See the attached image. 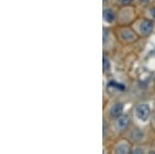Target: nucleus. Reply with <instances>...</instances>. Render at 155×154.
<instances>
[{
    "instance_id": "1",
    "label": "nucleus",
    "mask_w": 155,
    "mask_h": 154,
    "mask_svg": "<svg viewBox=\"0 0 155 154\" xmlns=\"http://www.w3.org/2000/svg\"><path fill=\"white\" fill-rule=\"evenodd\" d=\"M155 27V22L150 19H140L134 23V30L137 32V35L144 37L149 36L153 32Z\"/></svg>"
},
{
    "instance_id": "2",
    "label": "nucleus",
    "mask_w": 155,
    "mask_h": 154,
    "mask_svg": "<svg viewBox=\"0 0 155 154\" xmlns=\"http://www.w3.org/2000/svg\"><path fill=\"white\" fill-rule=\"evenodd\" d=\"M119 37L124 43H132L137 39V34L134 29L123 27L119 30Z\"/></svg>"
},
{
    "instance_id": "3",
    "label": "nucleus",
    "mask_w": 155,
    "mask_h": 154,
    "mask_svg": "<svg viewBox=\"0 0 155 154\" xmlns=\"http://www.w3.org/2000/svg\"><path fill=\"white\" fill-rule=\"evenodd\" d=\"M134 9L129 6H124L118 14V21L121 24L129 23L134 20Z\"/></svg>"
},
{
    "instance_id": "4",
    "label": "nucleus",
    "mask_w": 155,
    "mask_h": 154,
    "mask_svg": "<svg viewBox=\"0 0 155 154\" xmlns=\"http://www.w3.org/2000/svg\"><path fill=\"white\" fill-rule=\"evenodd\" d=\"M102 18H104V22L106 24H113L118 20V14L115 11L113 7L111 6H104V11H102Z\"/></svg>"
},
{
    "instance_id": "5",
    "label": "nucleus",
    "mask_w": 155,
    "mask_h": 154,
    "mask_svg": "<svg viewBox=\"0 0 155 154\" xmlns=\"http://www.w3.org/2000/svg\"><path fill=\"white\" fill-rule=\"evenodd\" d=\"M136 115L141 121L148 120V118L150 117V108H149V106L146 105V103L139 105L136 108Z\"/></svg>"
},
{
    "instance_id": "6",
    "label": "nucleus",
    "mask_w": 155,
    "mask_h": 154,
    "mask_svg": "<svg viewBox=\"0 0 155 154\" xmlns=\"http://www.w3.org/2000/svg\"><path fill=\"white\" fill-rule=\"evenodd\" d=\"M130 124V118L128 116H120V117L117 119V122H116V126L119 128V130H125L127 127L129 126Z\"/></svg>"
},
{
    "instance_id": "7",
    "label": "nucleus",
    "mask_w": 155,
    "mask_h": 154,
    "mask_svg": "<svg viewBox=\"0 0 155 154\" xmlns=\"http://www.w3.org/2000/svg\"><path fill=\"white\" fill-rule=\"evenodd\" d=\"M130 147L127 143H121L115 149V154H130Z\"/></svg>"
},
{
    "instance_id": "8",
    "label": "nucleus",
    "mask_w": 155,
    "mask_h": 154,
    "mask_svg": "<svg viewBox=\"0 0 155 154\" xmlns=\"http://www.w3.org/2000/svg\"><path fill=\"white\" fill-rule=\"evenodd\" d=\"M122 112H123V106L120 103H117L112 106L111 109V116L113 118H119L121 116Z\"/></svg>"
},
{
    "instance_id": "9",
    "label": "nucleus",
    "mask_w": 155,
    "mask_h": 154,
    "mask_svg": "<svg viewBox=\"0 0 155 154\" xmlns=\"http://www.w3.org/2000/svg\"><path fill=\"white\" fill-rule=\"evenodd\" d=\"M143 133H141V130L139 129V128H137V129H134V131H131L130 133V138L131 140L136 141V142H137V141H141L142 139H143Z\"/></svg>"
},
{
    "instance_id": "10",
    "label": "nucleus",
    "mask_w": 155,
    "mask_h": 154,
    "mask_svg": "<svg viewBox=\"0 0 155 154\" xmlns=\"http://www.w3.org/2000/svg\"><path fill=\"white\" fill-rule=\"evenodd\" d=\"M109 88H114V89H117V90H125V86L121 83H117L115 81H111L109 83Z\"/></svg>"
},
{
    "instance_id": "11",
    "label": "nucleus",
    "mask_w": 155,
    "mask_h": 154,
    "mask_svg": "<svg viewBox=\"0 0 155 154\" xmlns=\"http://www.w3.org/2000/svg\"><path fill=\"white\" fill-rule=\"evenodd\" d=\"M146 14H147V17H148V19L152 20V21L155 22V6L149 7V8L147 9Z\"/></svg>"
},
{
    "instance_id": "12",
    "label": "nucleus",
    "mask_w": 155,
    "mask_h": 154,
    "mask_svg": "<svg viewBox=\"0 0 155 154\" xmlns=\"http://www.w3.org/2000/svg\"><path fill=\"white\" fill-rule=\"evenodd\" d=\"M110 69H111V63L110 60L107 57H104V73H109Z\"/></svg>"
},
{
    "instance_id": "13",
    "label": "nucleus",
    "mask_w": 155,
    "mask_h": 154,
    "mask_svg": "<svg viewBox=\"0 0 155 154\" xmlns=\"http://www.w3.org/2000/svg\"><path fill=\"white\" fill-rule=\"evenodd\" d=\"M132 1L134 0H117V2L122 6H128L129 4L132 3Z\"/></svg>"
},
{
    "instance_id": "14",
    "label": "nucleus",
    "mask_w": 155,
    "mask_h": 154,
    "mask_svg": "<svg viewBox=\"0 0 155 154\" xmlns=\"http://www.w3.org/2000/svg\"><path fill=\"white\" fill-rule=\"evenodd\" d=\"M131 154H144V150H143V149H141V148H137V149H134V150L132 151Z\"/></svg>"
},
{
    "instance_id": "15",
    "label": "nucleus",
    "mask_w": 155,
    "mask_h": 154,
    "mask_svg": "<svg viewBox=\"0 0 155 154\" xmlns=\"http://www.w3.org/2000/svg\"><path fill=\"white\" fill-rule=\"evenodd\" d=\"M137 1H139L141 4H149L152 0H137Z\"/></svg>"
},
{
    "instance_id": "16",
    "label": "nucleus",
    "mask_w": 155,
    "mask_h": 154,
    "mask_svg": "<svg viewBox=\"0 0 155 154\" xmlns=\"http://www.w3.org/2000/svg\"><path fill=\"white\" fill-rule=\"evenodd\" d=\"M153 123H154V127H155V115H154V118H153Z\"/></svg>"
},
{
    "instance_id": "17",
    "label": "nucleus",
    "mask_w": 155,
    "mask_h": 154,
    "mask_svg": "<svg viewBox=\"0 0 155 154\" xmlns=\"http://www.w3.org/2000/svg\"><path fill=\"white\" fill-rule=\"evenodd\" d=\"M150 154H155V152L154 151H152V152H150Z\"/></svg>"
}]
</instances>
